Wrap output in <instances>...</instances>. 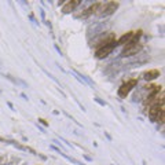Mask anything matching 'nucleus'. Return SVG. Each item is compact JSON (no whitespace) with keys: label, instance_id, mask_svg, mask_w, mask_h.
<instances>
[{"label":"nucleus","instance_id":"obj_10","mask_svg":"<svg viewBox=\"0 0 165 165\" xmlns=\"http://www.w3.org/2000/svg\"><path fill=\"white\" fill-rule=\"evenodd\" d=\"M4 161H6V157H1V158H0V165L3 164V162H4Z\"/></svg>","mask_w":165,"mask_h":165},{"label":"nucleus","instance_id":"obj_3","mask_svg":"<svg viewBox=\"0 0 165 165\" xmlns=\"http://www.w3.org/2000/svg\"><path fill=\"white\" fill-rule=\"evenodd\" d=\"M138 84V80L136 78H132V80H128L127 83H124L122 85H121L120 88H118V95L121 96V98H125V96L131 92V89L135 87Z\"/></svg>","mask_w":165,"mask_h":165},{"label":"nucleus","instance_id":"obj_1","mask_svg":"<svg viewBox=\"0 0 165 165\" xmlns=\"http://www.w3.org/2000/svg\"><path fill=\"white\" fill-rule=\"evenodd\" d=\"M143 48V45L140 44L139 41L138 43H127L125 47H124V50H122V57H131V55H135V54H138L140 50Z\"/></svg>","mask_w":165,"mask_h":165},{"label":"nucleus","instance_id":"obj_5","mask_svg":"<svg viewBox=\"0 0 165 165\" xmlns=\"http://www.w3.org/2000/svg\"><path fill=\"white\" fill-rule=\"evenodd\" d=\"M101 7H102V3H99V1H98V3H94V4L89 7V8H87L85 13H83L80 17H81V18H87V17H89L91 14H98L99 13V10H101Z\"/></svg>","mask_w":165,"mask_h":165},{"label":"nucleus","instance_id":"obj_2","mask_svg":"<svg viewBox=\"0 0 165 165\" xmlns=\"http://www.w3.org/2000/svg\"><path fill=\"white\" fill-rule=\"evenodd\" d=\"M117 7H118V3H117V1H109V3H106V4H102L101 10H99L101 13H98V14L102 15V17L112 15V14L117 10Z\"/></svg>","mask_w":165,"mask_h":165},{"label":"nucleus","instance_id":"obj_4","mask_svg":"<svg viewBox=\"0 0 165 165\" xmlns=\"http://www.w3.org/2000/svg\"><path fill=\"white\" fill-rule=\"evenodd\" d=\"M116 47V43H113V44H109V45H105V47H102V48H98L96 50V57L99 58V59H102V58H106L112 52V51L114 50Z\"/></svg>","mask_w":165,"mask_h":165},{"label":"nucleus","instance_id":"obj_9","mask_svg":"<svg viewBox=\"0 0 165 165\" xmlns=\"http://www.w3.org/2000/svg\"><path fill=\"white\" fill-rule=\"evenodd\" d=\"M154 120L157 121L158 124H164V120H165V109H164V106L160 109V112L157 113V116H156Z\"/></svg>","mask_w":165,"mask_h":165},{"label":"nucleus","instance_id":"obj_8","mask_svg":"<svg viewBox=\"0 0 165 165\" xmlns=\"http://www.w3.org/2000/svg\"><path fill=\"white\" fill-rule=\"evenodd\" d=\"M132 34H133V32H128V33H125V34H122L117 41H116V45H120V44H127L128 41L132 39Z\"/></svg>","mask_w":165,"mask_h":165},{"label":"nucleus","instance_id":"obj_6","mask_svg":"<svg viewBox=\"0 0 165 165\" xmlns=\"http://www.w3.org/2000/svg\"><path fill=\"white\" fill-rule=\"evenodd\" d=\"M160 76V70L157 69H151V70H147V72H145L143 73V78L145 80H154V78H157V77Z\"/></svg>","mask_w":165,"mask_h":165},{"label":"nucleus","instance_id":"obj_7","mask_svg":"<svg viewBox=\"0 0 165 165\" xmlns=\"http://www.w3.org/2000/svg\"><path fill=\"white\" fill-rule=\"evenodd\" d=\"M80 4V1H74V0H72V1H68L66 4L64 6V8H62V11H64L65 14L70 13V11H73L74 8H76L77 6Z\"/></svg>","mask_w":165,"mask_h":165}]
</instances>
